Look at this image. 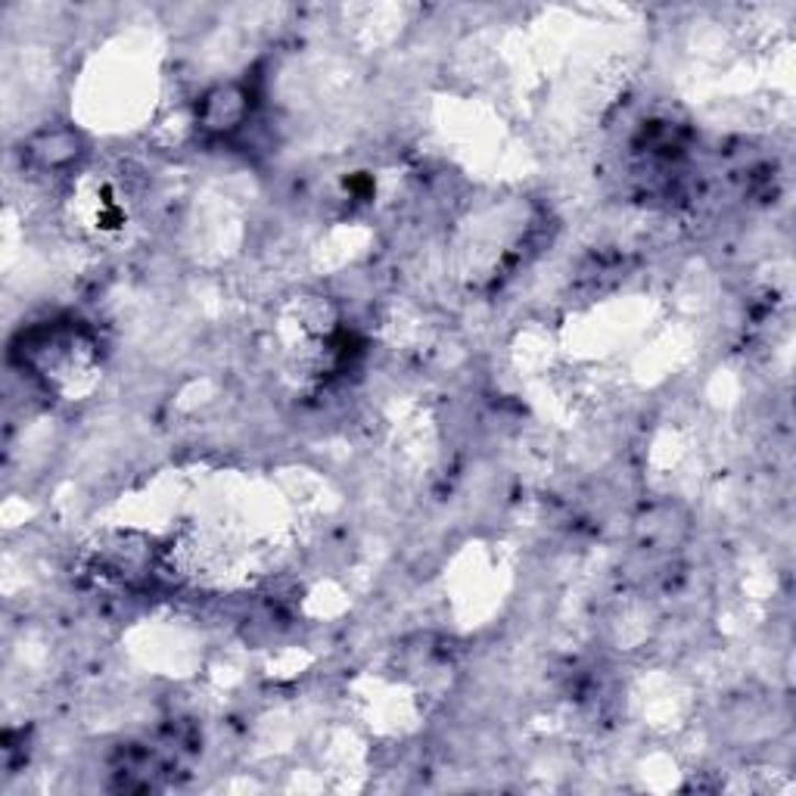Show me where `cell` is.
Segmentation results:
<instances>
[{"instance_id": "cell-1", "label": "cell", "mask_w": 796, "mask_h": 796, "mask_svg": "<svg viewBox=\"0 0 796 796\" xmlns=\"http://www.w3.org/2000/svg\"><path fill=\"white\" fill-rule=\"evenodd\" d=\"M243 109H246V103H243V93L236 88H218L202 103V122L212 131H231L243 122Z\"/></svg>"}]
</instances>
